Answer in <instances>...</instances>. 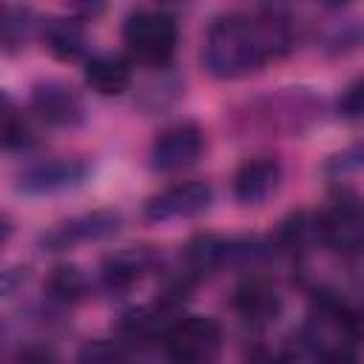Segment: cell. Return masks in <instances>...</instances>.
<instances>
[{
    "label": "cell",
    "instance_id": "cell-9",
    "mask_svg": "<svg viewBox=\"0 0 364 364\" xmlns=\"http://www.w3.org/2000/svg\"><path fill=\"white\" fill-rule=\"evenodd\" d=\"M88 173V165L80 162V159H65V156H57V159H43V162H34L28 165L20 176H17V191L23 193H57V191H65V188H74L85 179Z\"/></svg>",
    "mask_w": 364,
    "mask_h": 364
},
{
    "label": "cell",
    "instance_id": "cell-3",
    "mask_svg": "<svg viewBox=\"0 0 364 364\" xmlns=\"http://www.w3.org/2000/svg\"><path fill=\"white\" fill-rule=\"evenodd\" d=\"M162 344L171 364H210L222 347V327L210 316H185L165 330Z\"/></svg>",
    "mask_w": 364,
    "mask_h": 364
},
{
    "label": "cell",
    "instance_id": "cell-8",
    "mask_svg": "<svg viewBox=\"0 0 364 364\" xmlns=\"http://www.w3.org/2000/svg\"><path fill=\"white\" fill-rule=\"evenodd\" d=\"M31 111L51 128H74L85 119V105L77 91L60 80H43L31 88Z\"/></svg>",
    "mask_w": 364,
    "mask_h": 364
},
{
    "label": "cell",
    "instance_id": "cell-13",
    "mask_svg": "<svg viewBox=\"0 0 364 364\" xmlns=\"http://www.w3.org/2000/svg\"><path fill=\"white\" fill-rule=\"evenodd\" d=\"M148 264H151V256L145 250H134V247H122L111 256L102 259V284L114 293H122V290H131L145 273H148Z\"/></svg>",
    "mask_w": 364,
    "mask_h": 364
},
{
    "label": "cell",
    "instance_id": "cell-25",
    "mask_svg": "<svg viewBox=\"0 0 364 364\" xmlns=\"http://www.w3.org/2000/svg\"><path fill=\"white\" fill-rule=\"evenodd\" d=\"M17 361L20 364H60L57 353L51 347H46V344H26V347H20Z\"/></svg>",
    "mask_w": 364,
    "mask_h": 364
},
{
    "label": "cell",
    "instance_id": "cell-15",
    "mask_svg": "<svg viewBox=\"0 0 364 364\" xmlns=\"http://www.w3.org/2000/svg\"><path fill=\"white\" fill-rule=\"evenodd\" d=\"M46 43L57 60L74 63L85 54V28L74 17H51L46 23Z\"/></svg>",
    "mask_w": 364,
    "mask_h": 364
},
{
    "label": "cell",
    "instance_id": "cell-18",
    "mask_svg": "<svg viewBox=\"0 0 364 364\" xmlns=\"http://www.w3.org/2000/svg\"><path fill=\"white\" fill-rule=\"evenodd\" d=\"M34 28V14L23 6H3L0 11V40L9 51L23 46Z\"/></svg>",
    "mask_w": 364,
    "mask_h": 364
},
{
    "label": "cell",
    "instance_id": "cell-16",
    "mask_svg": "<svg viewBox=\"0 0 364 364\" xmlns=\"http://www.w3.org/2000/svg\"><path fill=\"white\" fill-rule=\"evenodd\" d=\"M46 290L60 304H77L88 293V279L74 264H57V267H51V273L46 279Z\"/></svg>",
    "mask_w": 364,
    "mask_h": 364
},
{
    "label": "cell",
    "instance_id": "cell-10",
    "mask_svg": "<svg viewBox=\"0 0 364 364\" xmlns=\"http://www.w3.org/2000/svg\"><path fill=\"white\" fill-rule=\"evenodd\" d=\"M233 310L245 324L267 327L282 313V299H279V290L267 279L253 276V279H245L233 290Z\"/></svg>",
    "mask_w": 364,
    "mask_h": 364
},
{
    "label": "cell",
    "instance_id": "cell-17",
    "mask_svg": "<svg viewBox=\"0 0 364 364\" xmlns=\"http://www.w3.org/2000/svg\"><path fill=\"white\" fill-rule=\"evenodd\" d=\"M313 239H318V219L299 210V213H290L282 225H279V245L284 250H304Z\"/></svg>",
    "mask_w": 364,
    "mask_h": 364
},
{
    "label": "cell",
    "instance_id": "cell-11",
    "mask_svg": "<svg viewBox=\"0 0 364 364\" xmlns=\"http://www.w3.org/2000/svg\"><path fill=\"white\" fill-rule=\"evenodd\" d=\"M282 185V165L273 156L247 159L233 176V196L242 205H262Z\"/></svg>",
    "mask_w": 364,
    "mask_h": 364
},
{
    "label": "cell",
    "instance_id": "cell-4",
    "mask_svg": "<svg viewBox=\"0 0 364 364\" xmlns=\"http://www.w3.org/2000/svg\"><path fill=\"white\" fill-rule=\"evenodd\" d=\"M318 242L336 253H355L364 247V199L353 191H338L316 216Z\"/></svg>",
    "mask_w": 364,
    "mask_h": 364
},
{
    "label": "cell",
    "instance_id": "cell-12",
    "mask_svg": "<svg viewBox=\"0 0 364 364\" xmlns=\"http://www.w3.org/2000/svg\"><path fill=\"white\" fill-rule=\"evenodd\" d=\"M247 247L250 245H239L233 239L202 233V236H193L188 242V247H185V264H188V270L193 276H210L222 264H228L233 259H242V256H250Z\"/></svg>",
    "mask_w": 364,
    "mask_h": 364
},
{
    "label": "cell",
    "instance_id": "cell-1",
    "mask_svg": "<svg viewBox=\"0 0 364 364\" xmlns=\"http://www.w3.org/2000/svg\"><path fill=\"white\" fill-rule=\"evenodd\" d=\"M290 43V23L282 11L264 9L259 14L228 11L216 17L205 37V68L216 80H236L259 71L270 57Z\"/></svg>",
    "mask_w": 364,
    "mask_h": 364
},
{
    "label": "cell",
    "instance_id": "cell-19",
    "mask_svg": "<svg viewBox=\"0 0 364 364\" xmlns=\"http://www.w3.org/2000/svg\"><path fill=\"white\" fill-rule=\"evenodd\" d=\"M159 316H162V307L159 304H154V307H136V310H131V313L122 316L119 330L131 341H148L159 330Z\"/></svg>",
    "mask_w": 364,
    "mask_h": 364
},
{
    "label": "cell",
    "instance_id": "cell-14",
    "mask_svg": "<svg viewBox=\"0 0 364 364\" xmlns=\"http://www.w3.org/2000/svg\"><path fill=\"white\" fill-rule=\"evenodd\" d=\"M85 82L102 97H117L131 85V65L122 57L97 54L85 63Z\"/></svg>",
    "mask_w": 364,
    "mask_h": 364
},
{
    "label": "cell",
    "instance_id": "cell-20",
    "mask_svg": "<svg viewBox=\"0 0 364 364\" xmlns=\"http://www.w3.org/2000/svg\"><path fill=\"white\" fill-rule=\"evenodd\" d=\"M3 145L9 151H26L34 145V131L28 125V119L6 100V108H3Z\"/></svg>",
    "mask_w": 364,
    "mask_h": 364
},
{
    "label": "cell",
    "instance_id": "cell-2",
    "mask_svg": "<svg viewBox=\"0 0 364 364\" xmlns=\"http://www.w3.org/2000/svg\"><path fill=\"white\" fill-rule=\"evenodd\" d=\"M122 40L134 60L145 65H165L176 51L179 28L173 14L162 9H136L125 17Z\"/></svg>",
    "mask_w": 364,
    "mask_h": 364
},
{
    "label": "cell",
    "instance_id": "cell-5",
    "mask_svg": "<svg viewBox=\"0 0 364 364\" xmlns=\"http://www.w3.org/2000/svg\"><path fill=\"white\" fill-rule=\"evenodd\" d=\"M205 151V134L196 122H176L156 134L148 151V162L159 173L182 171L193 165Z\"/></svg>",
    "mask_w": 364,
    "mask_h": 364
},
{
    "label": "cell",
    "instance_id": "cell-22",
    "mask_svg": "<svg viewBox=\"0 0 364 364\" xmlns=\"http://www.w3.org/2000/svg\"><path fill=\"white\" fill-rule=\"evenodd\" d=\"M324 171H327L330 176H347V173L364 171V139H358V142L341 148L338 154H333V156L327 159Z\"/></svg>",
    "mask_w": 364,
    "mask_h": 364
},
{
    "label": "cell",
    "instance_id": "cell-7",
    "mask_svg": "<svg viewBox=\"0 0 364 364\" xmlns=\"http://www.w3.org/2000/svg\"><path fill=\"white\" fill-rule=\"evenodd\" d=\"M119 225H122V216L117 210H91V213H80V216H71V219L48 228L40 236V245L48 250H65L74 245L100 242V239L117 233Z\"/></svg>",
    "mask_w": 364,
    "mask_h": 364
},
{
    "label": "cell",
    "instance_id": "cell-6",
    "mask_svg": "<svg viewBox=\"0 0 364 364\" xmlns=\"http://www.w3.org/2000/svg\"><path fill=\"white\" fill-rule=\"evenodd\" d=\"M213 202V188L202 179L176 182L159 193H154L145 202V219L148 222H171V219H191Z\"/></svg>",
    "mask_w": 364,
    "mask_h": 364
},
{
    "label": "cell",
    "instance_id": "cell-24",
    "mask_svg": "<svg viewBox=\"0 0 364 364\" xmlns=\"http://www.w3.org/2000/svg\"><path fill=\"white\" fill-rule=\"evenodd\" d=\"M316 364H361V361L350 344H330V347H321Z\"/></svg>",
    "mask_w": 364,
    "mask_h": 364
},
{
    "label": "cell",
    "instance_id": "cell-23",
    "mask_svg": "<svg viewBox=\"0 0 364 364\" xmlns=\"http://www.w3.org/2000/svg\"><path fill=\"white\" fill-rule=\"evenodd\" d=\"M336 111H338V117L347 119V122H358V119H364V77L353 80V82L341 91Z\"/></svg>",
    "mask_w": 364,
    "mask_h": 364
},
{
    "label": "cell",
    "instance_id": "cell-21",
    "mask_svg": "<svg viewBox=\"0 0 364 364\" xmlns=\"http://www.w3.org/2000/svg\"><path fill=\"white\" fill-rule=\"evenodd\" d=\"M74 364H128V358L119 344H114L108 338H91L80 347Z\"/></svg>",
    "mask_w": 364,
    "mask_h": 364
}]
</instances>
